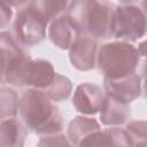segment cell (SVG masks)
<instances>
[{
	"mask_svg": "<svg viewBox=\"0 0 147 147\" xmlns=\"http://www.w3.org/2000/svg\"><path fill=\"white\" fill-rule=\"evenodd\" d=\"M141 53L125 41L102 45L96 54V64L106 79L117 80L136 74Z\"/></svg>",
	"mask_w": 147,
	"mask_h": 147,
	"instance_id": "3",
	"label": "cell"
},
{
	"mask_svg": "<svg viewBox=\"0 0 147 147\" xmlns=\"http://www.w3.org/2000/svg\"><path fill=\"white\" fill-rule=\"evenodd\" d=\"M146 32V14L138 5L124 2L114 9L111 34L123 41H136Z\"/></svg>",
	"mask_w": 147,
	"mask_h": 147,
	"instance_id": "6",
	"label": "cell"
},
{
	"mask_svg": "<svg viewBox=\"0 0 147 147\" xmlns=\"http://www.w3.org/2000/svg\"><path fill=\"white\" fill-rule=\"evenodd\" d=\"M47 24L33 1L22 2L13 23V37L20 46H34L46 37Z\"/></svg>",
	"mask_w": 147,
	"mask_h": 147,
	"instance_id": "4",
	"label": "cell"
},
{
	"mask_svg": "<svg viewBox=\"0 0 147 147\" xmlns=\"http://www.w3.org/2000/svg\"><path fill=\"white\" fill-rule=\"evenodd\" d=\"M103 100L105 93L101 87L92 83H83L78 85L75 91L72 105L77 111L93 115L101 109Z\"/></svg>",
	"mask_w": 147,
	"mask_h": 147,
	"instance_id": "9",
	"label": "cell"
},
{
	"mask_svg": "<svg viewBox=\"0 0 147 147\" xmlns=\"http://www.w3.org/2000/svg\"><path fill=\"white\" fill-rule=\"evenodd\" d=\"M56 72L53 64L47 60H31L22 75L21 86H32L34 90L44 91L53 82Z\"/></svg>",
	"mask_w": 147,
	"mask_h": 147,
	"instance_id": "7",
	"label": "cell"
},
{
	"mask_svg": "<svg viewBox=\"0 0 147 147\" xmlns=\"http://www.w3.org/2000/svg\"><path fill=\"white\" fill-rule=\"evenodd\" d=\"M115 7L107 1L77 0L69 2L67 15L75 22L82 36L94 40L111 38V24Z\"/></svg>",
	"mask_w": 147,
	"mask_h": 147,
	"instance_id": "2",
	"label": "cell"
},
{
	"mask_svg": "<svg viewBox=\"0 0 147 147\" xmlns=\"http://www.w3.org/2000/svg\"><path fill=\"white\" fill-rule=\"evenodd\" d=\"M77 147H134V144L125 130L111 127L91 133Z\"/></svg>",
	"mask_w": 147,
	"mask_h": 147,
	"instance_id": "8",
	"label": "cell"
},
{
	"mask_svg": "<svg viewBox=\"0 0 147 147\" xmlns=\"http://www.w3.org/2000/svg\"><path fill=\"white\" fill-rule=\"evenodd\" d=\"M98 54V41L86 37L80 36L70 47V62L78 70H91L96 64Z\"/></svg>",
	"mask_w": 147,
	"mask_h": 147,
	"instance_id": "10",
	"label": "cell"
},
{
	"mask_svg": "<svg viewBox=\"0 0 147 147\" xmlns=\"http://www.w3.org/2000/svg\"><path fill=\"white\" fill-rule=\"evenodd\" d=\"M101 130L99 123L94 118H88V117H83V116H77L75 117L68 126V137L69 141L74 146H78V144L90 136L93 132H96Z\"/></svg>",
	"mask_w": 147,
	"mask_h": 147,
	"instance_id": "15",
	"label": "cell"
},
{
	"mask_svg": "<svg viewBox=\"0 0 147 147\" xmlns=\"http://www.w3.org/2000/svg\"><path fill=\"white\" fill-rule=\"evenodd\" d=\"M131 137L134 146L141 142H146V122L145 121H136L131 122L126 125L125 130Z\"/></svg>",
	"mask_w": 147,
	"mask_h": 147,
	"instance_id": "19",
	"label": "cell"
},
{
	"mask_svg": "<svg viewBox=\"0 0 147 147\" xmlns=\"http://www.w3.org/2000/svg\"><path fill=\"white\" fill-rule=\"evenodd\" d=\"M18 108L17 93L9 87H0V122L15 118Z\"/></svg>",
	"mask_w": 147,
	"mask_h": 147,
	"instance_id": "17",
	"label": "cell"
},
{
	"mask_svg": "<svg viewBox=\"0 0 147 147\" xmlns=\"http://www.w3.org/2000/svg\"><path fill=\"white\" fill-rule=\"evenodd\" d=\"M71 90H72L71 82L67 77H64L60 74H56L53 82L49 84V86L41 92L44 94H46V96L51 101L61 102L69 98Z\"/></svg>",
	"mask_w": 147,
	"mask_h": 147,
	"instance_id": "16",
	"label": "cell"
},
{
	"mask_svg": "<svg viewBox=\"0 0 147 147\" xmlns=\"http://www.w3.org/2000/svg\"><path fill=\"white\" fill-rule=\"evenodd\" d=\"M33 2H34V6L37 7V9L40 11V14L45 17V20L48 23L54 21L62 14H64V11H67L68 5H69L68 1L44 0V1H33Z\"/></svg>",
	"mask_w": 147,
	"mask_h": 147,
	"instance_id": "18",
	"label": "cell"
},
{
	"mask_svg": "<svg viewBox=\"0 0 147 147\" xmlns=\"http://www.w3.org/2000/svg\"><path fill=\"white\" fill-rule=\"evenodd\" d=\"M103 87L106 95L115 98L122 102L130 103L131 101L139 98L141 93V79L137 72L117 80L105 78Z\"/></svg>",
	"mask_w": 147,
	"mask_h": 147,
	"instance_id": "12",
	"label": "cell"
},
{
	"mask_svg": "<svg viewBox=\"0 0 147 147\" xmlns=\"http://www.w3.org/2000/svg\"><path fill=\"white\" fill-rule=\"evenodd\" d=\"M28 131L16 118L0 122V147H24Z\"/></svg>",
	"mask_w": 147,
	"mask_h": 147,
	"instance_id": "14",
	"label": "cell"
},
{
	"mask_svg": "<svg viewBox=\"0 0 147 147\" xmlns=\"http://www.w3.org/2000/svg\"><path fill=\"white\" fill-rule=\"evenodd\" d=\"M100 111L101 123L110 126H117L126 123L131 115L129 103L122 102L109 95H105V100Z\"/></svg>",
	"mask_w": 147,
	"mask_h": 147,
	"instance_id": "13",
	"label": "cell"
},
{
	"mask_svg": "<svg viewBox=\"0 0 147 147\" xmlns=\"http://www.w3.org/2000/svg\"><path fill=\"white\" fill-rule=\"evenodd\" d=\"M17 110L24 126L33 133L51 136L62 131L63 122L59 108L39 90L23 91Z\"/></svg>",
	"mask_w": 147,
	"mask_h": 147,
	"instance_id": "1",
	"label": "cell"
},
{
	"mask_svg": "<svg viewBox=\"0 0 147 147\" xmlns=\"http://www.w3.org/2000/svg\"><path fill=\"white\" fill-rule=\"evenodd\" d=\"M37 147H74V145L63 134H51L40 138Z\"/></svg>",
	"mask_w": 147,
	"mask_h": 147,
	"instance_id": "20",
	"label": "cell"
},
{
	"mask_svg": "<svg viewBox=\"0 0 147 147\" xmlns=\"http://www.w3.org/2000/svg\"><path fill=\"white\" fill-rule=\"evenodd\" d=\"M13 16V10L9 2L0 1V29L8 26Z\"/></svg>",
	"mask_w": 147,
	"mask_h": 147,
	"instance_id": "21",
	"label": "cell"
},
{
	"mask_svg": "<svg viewBox=\"0 0 147 147\" xmlns=\"http://www.w3.org/2000/svg\"><path fill=\"white\" fill-rule=\"evenodd\" d=\"M80 36L82 33L79 29L67 14H62L52 21L48 28L49 39L61 49H70L72 44Z\"/></svg>",
	"mask_w": 147,
	"mask_h": 147,
	"instance_id": "11",
	"label": "cell"
},
{
	"mask_svg": "<svg viewBox=\"0 0 147 147\" xmlns=\"http://www.w3.org/2000/svg\"><path fill=\"white\" fill-rule=\"evenodd\" d=\"M134 147H146V142H141V144H138V145H136Z\"/></svg>",
	"mask_w": 147,
	"mask_h": 147,
	"instance_id": "22",
	"label": "cell"
},
{
	"mask_svg": "<svg viewBox=\"0 0 147 147\" xmlns=\"http://www.w3.org/2000/svg\"><path fill=\"white\" fill-rule=\"evenodd\" d=\"M31 60L9 32H0V83L21 87L22 75Z\"/></svg>",
	"mask_w": 147,
	"mask_h": 147,
	"instance_id": "5",
	"label": "cell"
}]
</instances>
